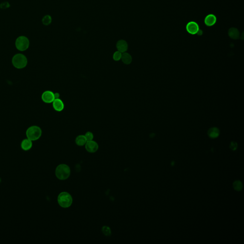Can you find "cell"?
I'll use <instances>...</instances> for the list:
<instances>
[{"mask_svg":"<svg viewBox=\"0 0 244 244\" xmlns=\"http://www.w3.org/2000/svg\"><path fill=\"white\" fill-rule=\"evenodd\" d=\"M70 174V168L67 164H59L55 169L56 176L61 180L67 179L69 177Z\"/></svg>","mask_w":244,"mask_h":244,"instance_id":"obj_1","label":"cell"},{"mask_svg":"<svg viewBox=\"0 0 244 244\" xmlns=\"http://www.w3.org/2000/svg\"><path fill=\"white\" fill-rule=\"evenodd\" d=\"M57 201L60 207L65 208H69L72 205L73 198L69 193L66 192H62L58 195Z\"/></svg>","mask_w":244,"mask_h":244,"instance_id":"obj_2","label":"cell"},{"mask_svg":"<svg viewBox=\"0 0 244 244\" xmlns=\"http://www.w3.org/2000/svg\"><path fill=\"white\" fill-rule=\"evenodd\" d=\"M42 134V131L40 127L36 126H30L27 129L26 132V135L27 138L31 141H36L39 139Z\"/></svg>","mask_w":244,"mask_h":244,"instance_id":"obj_3","label":"cell"},{"mask_svg":"<svg viewBox=\"0 0 244 244\" xmlns=\"http://www.w3.org/2000/svg\"><path fill=\"white\" fill-rule=\"evenodd\" d=\"M28 63L27 58L22 54H17L13 56L12 63L16 68L22 69L26 67Z\"/></svg>","mask_w":244,"mask_h":244,"instance_id":"obj_4","label":"cell"},{"mask_svg":"<svg viewBox=\"0 0 244 244\" xmlns=\"http://www.w3.org/2000/svg\"><path fill=\"white\" fill-rule=\"evenodd\" d=\"M15 44L17 49L20 51H25L29 47V40L25 36H20L17 38Z\"/></svg>","mask_w":244,"mask_h":244,"instance_id":"obj_5","label":"cell"},{"mask_svg":"<svg viewBox=\"0 0 244 244\" xmlns=\"http://www.w3.org/2000/svg\"><path fill=\"white\" fill-rule=\"evenodd\" d=\"M42 99L45 103H52L55 99L54 93L51 91H46L42 93Z\"/></svg>","mask_w":244,"mask_h":244,"instance_id":"obj_6","label":"cell"},{"mask_svg":"<svg viewBox=\"0 0 244 244\" xmlns=\"http://www.w3.org/2000/svg\"><path fill=\"white\" fill-rule=\"evenodd\" d=\"M85 147L87 151L91 153H94L96 152L98 150L99 148L98 144L94 140L87 141L86 143L85 144Z\"/></svg>","mask_w":244,"mask_h":244,"instance_id":"obj_7","label":"cell"},{"mask_svg":"<svg viewBox=\"0 0 244 244\" xmlns=\"http://www.w3.org/2000/svg\"><path fill=\"white\" fill-rule=\"evenodd\" d=\"M187 30L188 33L192 34L197 33L199 30V26L195 22H191L188 23L187 25Z\"/></svg>","mask_w":244,"mask_h":244,"instance_id":"obj_8","label":"cell"},{"mask_svg":"<svg viewBox=\"0 0 244 244\" xmlns=\"http://www.w3.org/2000/svg\"><path fill=\"white\" fill-rule=\"evenodd\" d=\"M116 47L118 51L123 53L126 52L128 50V45L125 40H120L116 43Z\"/></svg>","mask_w":244,"mask_h":244,"instance_id":"obj_9","label":"cell"},{"mask_svg":"<svg viewBox=\"0 0 244 244\" xmlns=\"http://www.w3.org/2000/svg\"><path fill=\"white\" fill-rule=\"evenodd\" d=\"M52 103L53 108L57 111L61 112L65 108L64 103L60 98L55 99Z\"/></svg>","mask_w":244,"mask_h":244,"instance_id":"obj_10","label":"cell"},{"mask_svg":"<svg viewBox=\"0 0 244 244\" xmlns=\"http://www.w3.org/2000/svg\"><path fill=\"white\" fill-rule=\"evenodd\" d=\"M33 146V143L29 139H25L22 140L21 144V147L22 150L25 151L29 150L31 149Z\"/></svg>","mask_w":244,"mask_h":244,"instance_id":"obj_11","label":"cell"},{"mask_svg":"<svg viewBox=\"0 0 244 244\" xmlns=\"http://www.w3.org/2000/svg\"><path fill=\"white\" fill-rule=\"evenodd\" d=\"M228 35L231 39L234 40L239 39L240 37V31L234 27L231 28L228 30Z\"/></svg>","mask_w":244,"mask_h":244,"instance_id":"obj_12","label":"cell"},{"mask_svg":"<svg viewBox=\"0 0 244 244\" xmlns=\"http://www.w3.org/2000/svg\"><path fill=\"white\" fill-rule=\"evenodd\" d=\"M216 21V18L214 14L208 15L205 19V25L209 26H212L214 25H215Z\"/></svg>","mask_w":244,"mask_h":244,"instance_id":"obj_13","label":"cell"},{"mask_svg":"<svg viewBox=\"0 0 244 244\" xmlns=\"http://www.w3.org/2000/svg\"><path fill=\"white\" fill-rule=\"evenodd\" d=\"M219 135L220 131L217 127H212L208 131V135L211 138H216L219 136Z\"/></svg>","mask_w":244,"mask_h":244,"instance_id":"obj_14","label":"cell"},{"mask_svg":"<svg viewBox=\"0 0 244 244\" xmlns=\"http://www.w3.org/2000/svg\"><path fill=\"white\" fill-rule=\"evenodd\" d=\"M121 60L125 65H130L132 62V57L129 53L125 52L122 53Z\"/></svg>","mask_w":244,"mask_h":244,"instance_id":"obj_15","label":"cell"},{"mask_svg":"<svg viewBox=\"0 0 244 244\" xmlns=\"http://www.w3.org/2000/svg\"><path fill=\"white\" fill-rule=\"evenodd\" d=\"M87 140L86 139L85 135H79L76 137L75 139V143L78 146H85V144L87 142Z\"/></svg>","mask_w":244,"mask_h":244,"instance_id":"obj_16","label":"cell"},{"mask_svg":"<svg viewBox=\"0 0 244 244\" xmlns=\"http://www.w3.org/2000/svg\"><path fill=\"white\" fill-rule=\"evenodd\" d=\"M42 23L43 25L47 26L51 24L52 21V18L49 15H45L44 17L42 18Z\"/></svg>","mask_w":244,"mask_h":244,"instance_id":"obj_17","label":"cell"},{"mask_svg":"<svg viewBox=\"0 0 244 244\" xmlns=\"http://www.w3.org/2000/svg\"><path fill=\"white\" fill-rule=\"evenodd\" d=\"M233 187L237 191H240L243 188V184L242 182L239 180L235 181L233 183Z\"/></svg>","mask_w":244,"mask_h":244,"instance_id":"obj_18","label":"cell"},{"mask_svg":"<svg viewBox=\"0 0 244 244\" xmlns=\"http://www.w3.org/2000/svg\"><path fill=\"white\" fill-rule=\"evenodd\" d=\"M102 231L105 236L109 237L111 235V230L110 228L107 226H103L102 229Z\"/></svg>","mask_w":244,"mask_h":244,"instance_id":"obj_19","label":"cell"},{"mask_svg":"<svg viewBox=\"0 0 244 244\" xmlns=\"http://www.w3.org/2000/svg\"><path fill=\"white\" fill-rule=\"evenodd\" d=\"M122 55V53L118 51H117L116 52H115L113 54V59L115 61H120V60H121Z\"/></svg>","mask_w":244,"mask_h":244,"instance_id":"obj_20","label":"cell"},{"mask_svg":"<svg viewBox=\"0 0 244 244\" xmlns=\"http://www.w3.org/2000/svg\"><path fill=\"white\" fill-rule=\"evenodd\" d=\"M85 137L87 140V141H91L94 139V135L91 132H87L85 135Z\"/></svg>","mask_w":244,"mask_h":244,"instance_id":"obj_21","label":"cell"},{"mask_svg":"<svg viewBox=\"0 0 244 244\" xmlns=\"http://www.w3.org/2000/svg\"><path fill=\"white\" fill-rule=\"evenodd\" d=\"M230 147L232 150H236L237 149V143H236V142H232L230 144Z\"/></svg>","mask_w":244,"mask_h":244,"instance_id":"obj_22","label":"cell"},{"mask_svg":"<svg viewBox=\"0 0 244 244\" xmlns=\"http://www.w3.org/2000/svg\"><path fill=\"white\" fill-rule=\"evenodd\" d=\"M8 5H9L8 2H7L6 4H5V2H4V4H1V5H4V6H1V7L2 8H8V7H9V6H8Z\"/></svg>","mask_w":244,"mask_h":244,"instance_id":"obj_23","label":"cell"},{"mask_svg":"<svg viewBox=\"0 0 244 244\" xmlns=\"http://www.w3.org/2000/svg\"><path fill=\"white\" fill-rule=\"evenodd\" d=\"M54 97H55V99L59 98L60 94L58 93H54Z\"/></svg>","mask_w":244,"mask_h":244,"instance_id":"obj_24","label":"cell"}]
</instances>
